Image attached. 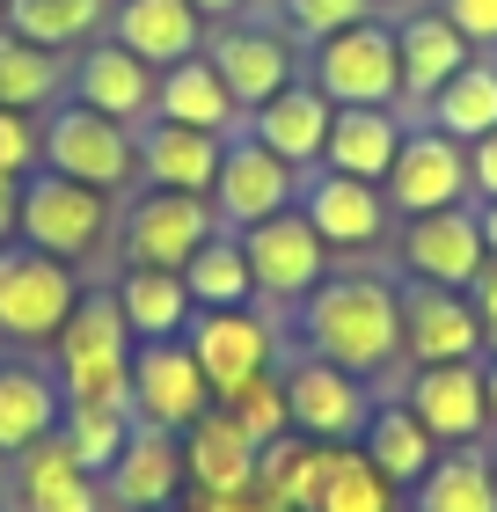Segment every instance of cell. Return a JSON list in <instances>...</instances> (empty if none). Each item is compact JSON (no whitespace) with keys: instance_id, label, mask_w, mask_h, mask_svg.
Wrapping results in <instances>:
<instances>
[{"instance_id":"1","label":"cell","mask_w":497,"mask_h":512,"mask_svg":"<svg viewBox=\"0 0 497 512\" xmlns=\"http://www.w3.org/2000/svg\"><path fill=\"white\" fill-rule=\"evenodd\" d=\"M300 337H307V359H329L344 374L373 381L402 359V293L373 271H337L300 300Z\"/></svg>"},{"instance_id":"2","label":"cell","mask_w":497,"mask_h":512,"mask_svg":"<svg viewBox=\"0 0 497 512\" xmlns=\"http://www.w3.org/2000/svg\"><path fill=\"white\" fill-rule=\"evenodd\" d=\"M52 381L66 403L132 410V330L110 293H81V308L66 315V330L52 337Z\"/></svg>"},{"instance_id":"3","label":"cell","mask_w":497,"mask_h":512,"mask_svg":"<svg viewBox=\"0 0 497 512\" xmlns=\"http://www.w3.org/2000/svg\"><path fill=\"white\" fill-rule=\"evenodd\" d=\"M117 227V191H96V183H74V176H30L22 183V205H15V235L59 256V264H88Z\"/></svg>"},{"instance_id":"4","label":"cell","mask_w":497,"mask_h":512,"mask_svg":"<svg viewBox=\"0 0 497 512\" xmlns=\"http://www.w3.org/2000/svg\"><path fill=\"white\" fill-rule=\"evenodd\" d=\"M315 88L337 110H395L402 103V59L388 22H351V30L315 44Z\"/></svg>"},{"instance_id":"5","label":"cell","mask_w":497,"mask_h":512,"mask_svg":"<svg viewBox=\"0 0 497 512\" xmlns=\"http://www.w3.org/2000/svg\"><path fill=\"white\" fill-rule=\"evenodd\" d=\"M81 308V286H74V264L44 249H8L0 242V337L15 344H52L66 330V315Z\"/></svg>"},{"instance_id":"6","label":"cell","mask_w":497,"mask_h":512,"mask_svg":"<svg viewBox=\"0 0 497 512\" xmlns=\"http://www.w3.org/2000/svg\"><path fill=\"white\" fill-rule=\"evenodd\" d=\"M242 256H249V286H256L264 308H300V300L329 278V249H322L315 227H307L300 205L242 227Z\"/></svg>"},{"instance_id":"7","label":"cell","mask_w":497,"mask_h":512,"mask_svg":"<svg viewBox=\"0 0 497 512\" xmlns=\"http://www.w3.org/2000/svg\"><path fill=\"white\" fill-rule=\"evenodd\" d=\"M44 169L52 176H74V183H96V191H125L139 176V139L103 118L88 103H66L44 118Z\"/></svg>"},{"instance_id":"8","label":"cell","mask_w":497,"mask_h":512,"mask_svg":"<svg viewBox=\"0 0 497 512\" xmlns=\"http://www.w3.org/2000/svg\"><path fill=\"white\" fill-rule=\"evenodd\" d=\"M125 264H154V271H183L191 256L220 235V213H212V198H191V191H161V183H147V191L132 198L125 213Z\"/></svg>"},{"instance_id":"9","label":"cell","mask_w":497,"mask_h":512,"mask_svg":"<svg viewBox=\"0 0 497 512\" xmlns=\"http://www.w3.org/2000/svg\"><path fill=\"white\" fill-rule=\"evenodd\" d=\"M183 344H191V359H198V374L212 388V403H227L234 388H249L256 374H271L278 330L256 308H198L191 330H183Z\"/></svg>"},{"instance_id":"10","label":"cell","mask_w":497,"mask_h":512,"mask_svg":"<svg viewBox=\"0 0 497 512\" xmlns=\"http://www.w3.org/2000/svg\"><path fill=\"white\" fill-rule=\"evenodd\" d=\"M205 410H212V388H205V374H198L191 344H183V337L132 344V425L191 432Z\"/></svg>"},{"instance_id":"11","label":"cell","mask_w":497,"mask_h":512,"mask_svg":"<svg viewBox=\"0 0 497 512\" xmlns=\"http://www.w3.org/2000/svg\"><path fill=\"white\" fill-rule=\"evenodd\" d=\"M286 410H293V432L315 439V447H359L373 395L359 374H344L329 359H293L286 366Z\"/></svg>"},{"instance_id":"12","label":"cell","mask_w":497,"mask_h":512,"mask_svg":"<svg viewBox=\"0 0 497 512\" xmlns=\"http://www.w3.org/2000/svg\"><path fill=\"white\" fill-rule=\"evenodd\" d=\"M388 213L402 220H417V213H446V205H468V147L461 139H446L432 125H417V132H402V147H395V169H388Z\"/></svg>"},{"instance_id":"13","label":"cell","mask_w":497,"mask_h":512,"mask_svg":"<svg viewBox=\"0 0 497 512\" xmlns=\"http://www.w3.org/2000/svg\"><path fill=\"white\" fill-rule=\"evenodd\" d=\"M212 213H220V227H256V220H271V213H286V205H300V169H286L264 139H249V132H234L227 139V154H220V176H212Z\"/></svg>"},{"instance_id":"14","label":"cell","mask_w":497,"mask_h":512,"mask_svg":"<svg viewBox=\"0 0 497 512\" xmlns=\"http://www.w3.org/2000/svg\"><path fill=\"white\" fill-rule=\"evenodd\" d=\"M402 403L439 447H476L490 432V395H483V359H454V366H417Z\"/></svg>"},{"instance_id":"15","label":"cell","mask_w":497,"mask_h":512,"mask_svg":"<svg viewBox=\"0 0 497 512\" xmlns=\"http://www.w3.org/2000/svg\"><path fill=\"white\" fill-rule=\"evenodd\" d=\"M483 264H490V249H483L476 205H446V213H417L410 227H402V271H410L417 286H454V293H468Z\"/></svg>"},{"instance_id":"16","label":"cell","mask_w":497,"mask_h":512,"mask_svg":"<svg viewBox=\"0 0 497 512\" xmlns=\"http://www.w3.org/2000/svg\"><path fill=\"white\" fill-rule=\"evenodd\" d=\"M483 315L468 308V293L454 286H417L402 293V359L410 366H454V359H483Z\"/></svg>"},{"instance_id":"17","label":"cell","mask_w":497,"mask_h":512,"mask_svg":"<svg viewBox=\"0 0 497 512\" xmlns=\"http://www.w3.org/2000/svg\"><path fill=\"white\" fill-rule=\"evenodd\" d=\"M205 59H212V74L227 81V96L242 103V118H249V110H264L278 88H293V44L278 30H256V22H227V30H212L205 37Z\"/></svg>"},{"instance_id":"18","label":"cell","mask_w":497,"mask_h":512,"mask_svg":"<svg viewBox=\"0 0 497 512\" xmlns=\"http://www.w3.org/2000/svg\"><path fill=\"white\" fill-rule=\"evenodd\" d=\"M300 213L322 235V249H373L388 235V191L359 183V176H337V169L300 176Z\"/></svg>"},{"instance_id":"19","label":"cell","mask_w":497,"mask_h":512,"mask_svg":"<svg viewBox=\"0 0 497 512\" xmlns=\"http://www.w3.org/2000/svg\"><path fill=\"white\" fill-rule=\"evenodd\" d=\"M183 439L176 432H154V425H132L125 454L103 469V498L125 505V512H169L183 498Z\"/></svg>"},{"instance_id":"20","label":"cell","mask_w":497,"mask_h":512,"mask_svg":"<svg viewBox=\"0 0 497 512\" xmlns=\"http://www.w3.org/2000/svg\"><path fill=\"white\" fill-rule=\"evenodd\" d=\"M329 118H337V103H329L315 81H293V88H278L264 110H249V139H264V147L286 161V169L307 176V169H322Z\"/></svg>"},{"instance_id":"21","label":"cell","mask_w":497,"mask_h":512,"mask_svg":"<svg viewBox=\"0 0 497 512\" xmlns=\"http://www.w3.org/2000/svg\"><path fill=\"white\" fill-rule=\"evenodd\" d=\"M110 37L161 74V66L205 52V15L191 8V0H117L110 8Z\"/></svg>"},{"instance_id":"22","label":"cell","mask_w":497,"mask_h":512,"mask_svg":"<svg viewBox=\"0 0 497 512\" xmlns=\"http://www.w3.org/2000/svg\"><path fill=\"white\" fill-rule=\"evenodd\" d=\"M74 103L103 110V118H117V125H132V118L154 110V66L132 59L117 37H103V44H88L81 66H74Z\"/></svg>"},{"instance_id":"23","label":"cell","mask_w":497,"mask_h":512,"mask_svg":"<svg viewBox=\"0 0 497 512\" xmlns=\"http://www.w3.org/2000/svg\"><path fill=\"white\" fill-rule=\"evenodd\" d=\"M395 59H402V103H432L476 52H468V37L439 8H424L410 22H395Z\"/></svg>"},{"instance_id":"24","label":"cell","mask_w":497,"mask_h":512,"mask_svg":"<svg viewBox=\"0 0 497 512\" xmlns=\"http://www.w3.org/2000/svg\"><path fill=\"white\" fill-rule=\"evenodd\" d=\"M154 118L234 139V125H242V103L227 96V81L212 74V59L191 52V59H176V66H161V74H154Z\"/></svg>"},{"instance_id":"25","label":"cell","mask_w":497,"mask_h":512,"mask_svg":"<svg viewBox=\"0 0 497 512\" xmlns=\"http://www.w3.org/2000/svg\"><path fill=\"white\" fill-rule=\"evenodd\" d=\"M176 439H183V476H191V491H256V439L234 425L220 403Z\"/></svg>"},{"instance_id":"26","label":"cell","mask_w":497,"mask_h":512,"mask_svg":"<svg viewBox=\"0 0 497 512\" xmlns=\"http://www.w3.org/2000/svg\"><path fill=\"white\" fill-rule=\"evenodd\" d=\"M15 498L22 512H103V476H88L74 454H66V439H37L30 454H15Z\"/></svg>"},{"instance_id":"27","label":"cell","mask_w":497,"mask_h":512,"mask_svg":"<svg viewBox=\"0 0 497 512\" xmlns=\"http://www.w3.org/2000/svg\"><path fill=\"white\" fill-rule=\"evenodd\" d=\"M220 154H227V139H220V132H198V125H169V118H161L147 139H139V176H147V183H161V191L212 198Z\"/></svg>"},{"instance_id":"28","label":"cell","mask_w":497,"mask_h":512,"mask_svg":"<svg viewBox=\"0 0 497 512\" xmlns=\"http://www.w3.org/2000/svg\"><path fill=\"white\" fill-rule=\"evenodd\" d=\"M117 315H125L132 344H161V337H183L191 330V286H183V271H154V264H125V278L110 286Z\"/></svg>"},{"instance_id":"29","label":"cell","mask_w":497,"mask_h":512,"mask_svg":"<svg viewBox=\"0 0 497 512\" xmlns=\"http://www.w3.org/2000/svg\"><path fill=\"white\" fill-rule=\"evenodd\" d=\"M59 410H66V395H59V381L44 374V366L0 359V454H8V461L30 454L37 439H52Z\"/></svg>"},{"instance_id":"30","label":"cell","mask_w":497,"mask_h":512,"mask_svg":"<svg viewBox=\"0 0 497 512\" xmlns=\"http://www.w3.org/2000/svg\"><path fill=\"white\" fill-rule=\"evenodd\" d=\"M395 147H402V118H395V110H337V118H329L322 169L359 176V183H388Z\"/></svg>"},{"instance_id":"31","label":"cell","mask_w":497,"mask_h":512,"mask_svg":"<svg viewBox=\"0 0 497 512\" xmlns=\"http://www.w3.org/2000/svg\"><path fill=\"white\" fill-rule=\"evenodd\" d=\"M359 454L395 483V491H417V476L439 461V439L410 417V403H373L366 432H359Z\"/></svg>"},{"instance_id":"32","label":"cell","mask_w":497,"mask_h":512,"mask_svg":"<svg viewBox=\"0 0 497 512\" xmlns=\"http://www.w3.org/2000/svg\"><path fill=\"white\" fill-rule=\"evenodd\" d=\"M410 512H497V476L483 447H439V461L417 476Z\"/></svg>"},{"instance_id":"33","label":"cell","mask_w":497,"mask_h":512,"mask_svg":"<svg viewBox=\"0 0 497 512\" xmlns=\"http://www.w3.org/2000/svg\"><path fill=\"white\" fill-rule=\"evenodd\" d=\"M424 118H432V132L461 139V147H476L483 132H497V59H468L461 74L424 103Z\"/></svg>"},{"instance_id":"34","label":"cell","mask_w":497,"mask_h":512,"mask_svg":"<svg viewBox=\"0 0 497 512\" xmlns=\"http://www.w3.org/2000/svg\"><path fill=\"white\" fill-rule=\"evenodd\" d=\"M315 512H410V491H395V483L373 469L359 447H329L322 454Z\"/></svg>"},{"instance_id":"35","label":"cell","mask_w":497,"mask_h":512,"mask_svg":"<svg viewBox=\"0 0 497 512\" xmlns=\"http://www.w3.org/2000/svg\"><path fill=\"white\" fill-rule=\"evenodd\" d=\"M110 8L117 0H8V22H0V30L44 44V52H74V44H88L110 22Z\"/></svg>"},{"instance_id":"36","label":"cell","mask_w":497,"mask_h":512,"mask_svg":"<svg viewBox=\"0 0 497 512\" xmlns=\"http://www.w3.org/2000/svg\"><path fill=\"white\" fill-rule=\"evenodd\" d=\"M322 454L315 439H300V432H278L271 447H256V491H264L271 505H286V512H315V491H322Z\"/></svg>"},{"instance_id":"37","label":"cell","mask_w":497,"mask_h":512,"mask_svg":"<svg viewBox=\"0 0 497 512\" xmlns=\"http://www.w3.org/2000/svg\"><path fill=\"white\" fill-rule=\"evenodd\" d=\"M183 286H191V308H249L256 286H249V256H242V235H212L191 264H183Z\"/></svg>"},{"instance_id":"38","label":"cell","mask_w":497,"mask_h":512,"mask_svg":"<svg viewBox=\"0 0 497 512\" xmlns=\"http://www.w3.org/2000/svg\"><path fill=\"white\" fill-rule=\"evenodd\" d=\"M59 439H66V454H74L88 476H103L110 461L125 454V439H132V410H110V403H66V410H59Z\"/></svg>"},{"instance_id":"39","label":"cell","mask_w":497,"mask_h":512,"mask_svg":"<svg viewBox=\"0 0 497 512\" xmlns=\"http://www.w3.org/2000/svg\"><path fill=\"white\" fill-rule=\"evenodd\" d=\"M59 88V52L0 30V110H44Z\"/></svg>"},{"instance_id":"40","label":"cell","mask_w":497,"mask_h":512,"mask_svg":"<svg viewBox=\"0 0 497 512\" xmlns=\"http://www.w3.org/2000/svg\"><path fill=\"white\" fill-rule=\"evenodd\" d=\"M220 410H227L234 425H242V432L256 439V447H271L278 432H293V410H286V381H278V374H256L249 388H234Z\"/></svg>"},{"instance_id":"41","label":"cell","mask_w":497,"mask_h":512,"mask_svg":"<svg viewBox=\"0 0 497 512\" xmlns=\"http://www.w3.org/2000/svg\"><path fill=\"white\" fill-rule=\"evenodd\" d=\"M373 15V0H286V22H293V37H337L351 30V22H366Z\"/></svg>"},{"instance_id":"42","label":"cell","mask_w":497,"mask_h":512,"mask_svg":"<svg viewBox=\"0 0 497 512\" xmlns=\"http://www.w3.org/2000/svg\"><path fill=\"white\" fill-rule=\"evenodd\" d=\"M0 169L8 176L44 169V132L30 125V110H0Z\"/></svg>"},{"instance_id":"43","label":"cell","mask_w":497,"mask_h":512,"mask_svg":"<svg viewBox=\"0 0 497 512\" xmlns=\"http://www.w3.org/2000/svg\"><path fill=\"white\" fill-rule=\"evenodd\" d=\"M439 15L468 37V52H497V0H439Z\"/></svg>"},{"instance_id":"44","label":"cell","mask_w":497,"mask_h":512,"mask_svg":"<svg viewBox=\"0 0 497 512\" xmlns=\"http://www.w3.org/2000/svg\"><path fill=\"white\" fill-rule=\"evenodd\" d=\"M176 512H271L264 491H191L176 498Z\"/></svg>"},{"instance_id":"45","label":"cell","mask_w":497,"mask_h":512,"mask_svg":"<svg viewBox=\"0 0 497 512\" xmlns=\"http://www.w3.org/2000/svg\"><path fill=\"white\" fill-rule=\"evenodd\" d=\"M468 183H476V198H497V132L468 147Z\"/></svg>"},{"instance_id":"46","label":"cell","mask_w":497,"mask_h":512,"mask_svg":"<svg viewBox=\"0 0 497 512\" xmlns=\"http://www.w3.org/2000/svg\"><path fill=\"white\" fill-rule=\"evenodd\" d=\"M468 308L483 315V337L497 344V256H490V264L476 271V286H468Z\"/></svg>"},{"instance_id":"47","label":"cell","mask_w":497,"mask_h":512,"mask_svg":"<svg viewBox=\"0 0 497 512\" xmlns=\"http://www.w3.org/2000/svg\"><path fill=\"white\" fill-rule=\"evenodd\" d=\"M15 205H22V176H8V169H0V242L15 235Z\"/></svg>"},{"instance_id":"48","label":"cell","mask_w":497,"mask_h":512,"mask_svg":"<svg viewBox=\"0 0 497 512\" xmlns=\"http://www.w3.org/2000/svg\"><path fill=\"white\" fill-rule=\"evenodd\" d=\"M476 227H483V249L497 256V198H483V205H476Z\"/></svg>"},{"instance_id":"49","label":"cell","mask_w":497,"mask_h":512,"mask_svg":"<svg viewBox=\"0 0 497 512\" xmlns=\"http://www.w3.org/2000/svg\"><path fill=\"white\" fill-rule=\"evenodd\" d=\"M191 8H198V15H242L249 0H191Z\"/></svg>"},{"instance_id":"50","label":"cell","mask_w":497,"mask_h":512,"mask_svg":"<svg viewBox=\"0 0 497 512\" xmlns=\"http://www.w3.org/2000/svg\"><path fill=\"white\" fill-rule=\"evenodd\" d=\"M483 395H490V425H497V359H483Z\"/></svg>"},{"instance_id":"51","label":"cell","mask_w":497,"mask_h":512,"mask_svg":"<svg viewBox=\"0 0 497 512\" xmlns=\"http://www.w3.org/2000/svg\"><path fill=\"white\" fill-rule=\"evenodd\" d=\"M483 454H490V476H497V439H490V447H483Z\"/></svg>"},{"instance_id":"52","label":"cell","mask_w":497,"mask_h":512,"mask_svg":"<svg viewBox=\"0 0 497 512\" xmlns=\"http://www.w3.org/2000/svg\"><path fill=\"white\" fill-rule=\"evenodd\" d=\"M0 22H8V0H0Z\"/></svg>"},{"instance_id":"53","label":"cell","mask_w":497,"mask_h":512,"mask_svg":"<svg viewBox=\"0 0 497 512\" xmlns=\"http://www.w3.org/2000/svg\"><path fill=\"white\" fill-rule=\"evenodd\" d=\"M169 512H176V505H169Z\"/></svg>"}]
</instances>
